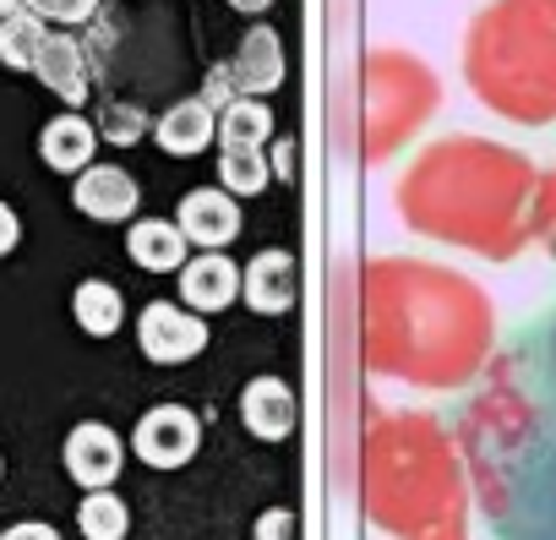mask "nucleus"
<instances>
[{
    "label": "nucleus",
    "instance_id": "1",
    "mask_svg": "<svg viewBox=\"0 0 556 540\" xmlns=\"http://www.w3.org/2000/svg\"><path fill=\"white\" fill-rule=\"evenodd\" d=\"M458 448L469 491L507 540H556V312L485 361Z\"/></svg>",
    "mask_w": 556,
    "mask_h": 540
},
{
    "label": "nucleus",
    "instance_id": "2",
    "mask_svg": "<svg viewBox=\"0 0 556 540\" xmlns=\"http://www.w3.org/2000/svg\"><path fill=\"white\" fill-rule=\"evenodd\" d=\"M361 361L377 377L453 393L469 388L496 355L491 296L447 262L366 256L355 274Z\"/></svg>",
    "mask_w": 556,
    "mask_h": 540
},
{
    "label": "nucleus",
    "instance_id": "3",
    "mask_svg": "<svg viewBox=\"0 0 556 540\" xmlns=\"http://www.w3.org/2000/svg\"><path fill=\"white\" fill-rule=\"evenodd\" d=\"M534 197L540 169L518 148L475 131L426 142L393 186V208L415 235L491 262H513L534 240Z\"/></svg>",
    "mask_w": 556,
    "mask_h": 540
},
{
    "label": "nucleus",
    "instance_id": "4",
    "mask_svg": "<svg viewBox=\"0 0 556 540\" xmlns=\"http://www.w3.org/2000/svg\"><path fill=\"white\" fill-rule=\"evenodd\" d=\"M361 502L393 540H469V469L426 410H388L361 437Z\"/></svg>",
    "mask_w": 556,
    "mask_h": 540
},
{
    "label": "nucleus",
    "instance_id": "5",
    "mask_svg": "<svg viewBox=\"0 0 556 540\" xmlns=\"http://www.w3.org/2000/svg\"><path fill=\"white\" fill-rule=\"evenodd\" d=\"M469 93L518 126L556 121V0H491L464 34Z\"/></svg>",
    "mask_w": 556,
    "mask_h": 540
},
{
    "label": "nucleus",
    "instance_id": "6",
    "mask_svg": "<svg viewBox=\"0 0 556 540\" xmlns=\"http://www.w3.org/2000/svg\"><path fill=\"white\" fill-rule=\"evenodd\" d=\"M442 88L437 72L409 55V50H371L361 61V104H355V137H361V159L382 164L393 159L437 110Z\"/></svg>",
    "mask_w": 556,
    "mask_h": 540
},
{
    "label": "nucleus",
    "instance_id": "7",
    "mask_svg": "<svg viewBox=\"0 0 556 540\" xmlns=\"http://www.w3.org/2000/svg\"><path fill=\"white\" fill-rule=\"evenodd\" d=\"M197 448H202V420L186 404H153L131 431V453L148 469H180L197 459Z\"/></svg>",
    "mask_w": 556,
    "mask_h": 540
},
{
    "label": "nucleus",
    "instance_id": "8",
    "mask_svg": "<svg viewBox=\"0 0 556 540\" xmlns=\"http://www.w3.org/2000/svg\"><path fill=\"white\" fill-rule=\"evenodd\" d=\"M137 344L153 366H186L207 350V323L186 306H169V301H153L142 306L137 317Z\"/></svg>",
    "mask_w": 556,
    "mask_h": 540
},
{
    "label": "nucleus",
    "instance_id": "9",
    "mask_svg": "<svg viewBox=\"0 0 556 540\" xmlns=\"http://www.w3.org/2000/svg\"><path fill=\"white\" fill-rule=\"evenodd\" d=\"M61 459H66V475H72L83 491H110V486H115V475H121L126 442H121L104 420H83V426H72V431H66Z\"/></svg>",
    "mask_w": 556,
    "mask_h": 540
},
{
    "label": "nucleus",
    "instance_id": "10",
    "mask_svg": "<svg viewBox=\"0 0 556 540\" xmlns=\"http://www.w3.org/2000/svg\"><path fill=\"white\" fill-rule=\"evenodd\" d=\"M175 229L186 235V246H202V251H224L235 235H240V202L218 186H197L180 197L175 208Z\"/></svg>",
    "mask_w": 556,
    "mask_h": 540
},
{
    "label": "nucleus",
    "instance_id": "11",
    "mask_svg": "<svg viewBox=\"0 0 556 540\" xmlns=\"http://www.w3.org/2000/svg\"><path fill=\"white\" fill-rule=\"evenodd\" d=\"M235 99H267L278 83H285V45H278L273 28H251L240 39V50L224 61Z\"/></svg>",
    "mask_w": 556,
    "mask_h": 540
},
{
    "label": "nucleus",
    "instance_id": "12",
    "mask_svg": "<svg viewBox=\"0 0 556 540\" xmlns=\"http://www.w3.org/2000/svg\"><path fill=\"white\" fill-rule=\"evenodd\" d=\"M240 296L251 312L262 317H285L295 306V256L285 246H267L245 262V274H240Z\"/></svg>",
    "mask_w": 556,
    "mask_h": 540
},
{
    "label": "nucleus",
    "instance_id": "13",
    "mask_svg": "<svg viewBox=\"0 0 556 540\" xmlns=\"http://www.w3.org/2000/svg\"><path fill=\"white\" fill-rule=\"evenodd\" d=\"M180 301L197 317H218L224 306L240 301V267L229 256H218V251L186 256V267H180Z\"/></svg>",
    "mask_w": 556,
    "mask_h": 540
},
{
    "label": "nucleus",
    "instance_id": "14",
    "mask_svg": "<svg viewBox=\"0 0 556 540\" xmlns=\"http://www.w3.org/2000/svg\"><path fill=\"white\" fill-rule=\"evenodd\" d=\"M72 202H77V213H88V218H99V224H121V218L137 213L142 191H137V180H131L121 164H88V169L72 180Z\"/></svg>",
    "mask_w": 556,
    "mask_h": 540
},
{
    "label": "nucleus",
    "instance_id": "15",
    "mask_svg": "<svg viewBox=\"0 0 556 540\" xmlns=\"http://www.w3.org/2000/svg\"><path fill=\"white\" fill-rule=\"evenodd\" d=\"M295 415H301V404H295L285 377H251L240 388V420L262 442H285L295 431Z\"/></svg>",
    "mask_w": 556,
    "mask_h": 540
},
{
    "label": "nucleus",
    "instance_id": "16",
    "mask_svg": "<svg viewBox=\"0 0 556 540\" xmlns=\"http://www.w3.org/2000/svg\"><path fill=\"white\" fill-rule=\"evenodd\" d=\"M28 72H39V83H45L55 99H66V104H83L88 88H93L88 55H83V45H77L72 34H45V45H39V55H34Z\"/></svg>",
    "mask_w": 556,
    "mask_h": 540
},
{
    "label": "nucleus",
    "instance_id": "17",
    "mask_svg": "<svg viewBox=\"0 0 556 540\" xmlns=\"http://www.w3.org/2000/svg\"><path fill=\"white\" fill-rule=\"evenodd\" d=\"M93 148H99V131L83 115H55L45 126V137H39V159L61 175H83L93 164Z\"/></svg>",
    "mask_w": 556,
    "mask_h": 540
},
{
    "label": "nucleus",
    "instance_id": "18",
    "mask_svg": "<svg viewBox=\"0 0 556 540\" xmlns=\"http://www.w3.org/2000/svg\"><path fill=\"white\" fill-rule=\"evenodd\" d=\"M126 251H131L137 267H148V274H175V267H186V256H191L186 235L169 218H137L131 235H126Z\"/></svg>",
    "mask_w": 556,
    "mask_h": 540
},
{
    "label": "nucleus",
    "instance_id": "19",
    "mask_svg": "<svg viewBox=\"0 0 556 540\" xmlns=\"http://www.w3.org/2000/svg\"><path fill=\"white\" fill-rule=\"evenodd\" d=\"M153 137H159L164 153L191 159V153H202V148L218 137V121H213V110H202L197 99H180V104H169V110L153 121Z\"/></svg>",
    "mask_w": 556,
    "mask_h": 540
},
{
    "label": "nucleus",
    "instance_id": "20",
    "mask_svg": "<svg viewBox=\"0 0 556 540\" xmlns=\"http://www.w3.org/2000/svg\"><path fill=\"white\" fill-rule=\"evenodd\" d=\"M39 45H45V23L28 7H17V0H0V61L12 72H28Z\"/></svg>",
    "mask_w": 556,
    "mask_h": 540
},
{
    "label": "nucleus",
    "instance_id": "21",
    "mask_svg": "<svg viewBox=\"0 0 556 540\" xmlns=\"http://www.w3.org/2000/svg\"><path fill=\"white\" fill-rule=\"evenodd\" d=\"M72 317L83 323V334L110 339L121 328V317H126V301H121V290L110 279H83L77 296H72Z\"/></svg>",
    "mask_w": 556,
    "mask_h": 540
},
{
    "label": "nucleus",
    "instance_id": "22",
    "mask_svg": "<svg viewBox=\"0 0 556 540\" xmlns=\"http://www.w3.org/2000/svg\"><path fill=\"white\" fill-rule=\"evenodd\" d=\"M273 137V110L262 99H235L229 110H218V148L240 153V148H262Z\"/></svg>",
    "mask_w": 556,
    "mask_h": 540
},
{
    "label": "nucleus",
    "instance_id": "23",
    "mask_svg": "<svg viewBox=\"0 0 556 540\" xmlns=\"http://www.w3.org/2000/svg\"><path fill=\"white\" fill-rule=\"evenodd\" d=\"M77 524H83V540H126L131 507L115 491H88L83 507H77Z\"/></svg>",
    "mask_w": 556,
    "mask_h": 540
},
{
    "label": "nucleus",
    "instance_id": "24",
    "mask_svg": "<svg viewBox=\"0 0 556 540\" xmlns=\"http://www.w3.org/2000/svg\"><path fill=\"white\" fill-rule=\"evenodd\" d=\"M267 180H273V169H267L262 148H240V153L218 159V191H229V197H256V191H267Z\"/></svg>",
    "mask_w": 556,
    "mask_h": 540
},
{
    "label": "nucleus",
    "instance_id": "25",
    "mask_svg": "<svg viewBox=\"0 0 556 540\" xmlns=\"http://www.w3.org/2000/svg\"><path fill=\"white\" fill-rule=\"evenodd\" d=\"M17 7H28L39 23L50 17V23H66L72 28V23H88L99 12V0H17Z\"/></svg>",
    "mask_w": 556,
    "mask_h": 540
},
{
    "label": "nucleus",
    "instance_id": "26",
    "mask_svg": "<svg viewBox=\"0 0 556 540\" xmlns=\"http://www.w3.org/2000/svg\"><path fill=\"white\" fill-rule=\"evenodd\" d=\"M534 240H545V251L556 256V169L540 175V197H534Z\"/></svg>",
    "mask_w": 556,
    "mask_h": 540
},
{
    "label": "nucleus",
    "instance_id": "27",
    "mask_svg": "<svg viewBox=\"0 0 556 540\" xmlns=\"http://www.w3.org/2000/svg\"><path fill=\"white\" fill-rule=\"evenodd\" d=\"M256 540H301V518L290 507H267L256 518Z\"/></svg>",
    "mask_w": 556,
    "mask_h": 540
},
{
    "label": "nucleus",
    "instance_id": "28",
    "mask_svg": "<svg viewBox=\"0 0 556 540\" xmlns=\"http://www.w3.org/2000/svg\"><path fill=\"white\" fill-rule=\"evenodd\" d=\"M197 104H202V110H213V121H218V110H229V104H235V88H229V72H224V66H213V72H207V83H202Z\"/></svg>",
    "mask_w": 556,
    "mask_h": 540
},
{
    "label": "nucleus",
    "instance_id": "29",
    "mask_svg": "<svg viewBox=\"0 0 556 540\" xmlns=\"http://www.w3.org/2000/svg\"><path fill=\"white\" fill-rule=\"evenodd\" d=\"M142 126H148V121H142V110H121V104H115V110L104 115V137H110V142H137V137H142Z\"/></svg>",
    "mask_w": 556,
    "mask_h": 540
},
{
    "label": "nucleus",
    "instance_id": "30",
    "mask_svg": "<svg viewBox=\"0 0 556 540\" xmlns=\"http://www.w3.org/2000/svg\"><path fill=\"white\" fill-rule=\"evenodd\" d=\"M0 540H61V535H55V524H45V518H23V524H12Z\"/></svg>",
    "mask_w": 556,
    "mask_h": 540
},
{
    "label": "nucleus",
    "instance_id": "31",
    "mask_svg": "<svg viewBox=\"0 0 556 540\" xmlns=\"http://www.w3.org/2000/svg\"><path fill=\"white\" fill-rule=\"evenodd\" d=\"M17 240H23V224H17L12 202H0V256H7V251H17Z\"/></svg>",
    "mask_w": 556,
    "mask_h": 540
},
{
    "label": "nucleus",
    "instance_id": "32",
    "mask_svg": "<svg viewBox=\"0 0 556 540\" xmlns=\"http://www.w3.org/2000/svg\"><path fill=\"white\" fill-rule=\"evenodd\" d=\"M229 7H235V12H245V17H256V12H267V7H273V0H229Z\"/></svg>",
    "mask_w": 556,
    "mask_h": 540
},
{
    "label": "nucleus",
    "instance_id": "33",
    "mask_svg": "<svg viewBox=\"0 0 556 540\" xmlns=\"http://www.w3.org/2000/svg\"><path fill=\"white\" fill-rule=\"evenodd\" d=\"M0 475H7V459H0Z\"/></svg>",
    "mask_w": 556,
    "mask_h": 540
}]
</instances>
